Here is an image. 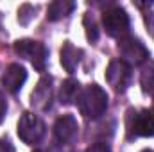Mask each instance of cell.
<instances>
[{"instance_id": "1", "label": "cell", "mask_w": 154, "mask_h": 152, "mask_svg": "<svg viewBox=\"0 0 154 152\" xmlns=\"http://www.w3.org/2000/svg\"><path fill=\"white\" fill-rule=\"evenodd\" d=\"M77 106H79V111L82 116L99 118L108 109V95L100 86L90 84L84 90H81V93L77 97Z\"/></svg>"}, {"instance_id": "2", "label": "cell", "mask_w": 154, "mask_h": 152, "mask_svg": "<svg viewBox=\"0 0 154 152\" xmlns=\"http://www.w3.org/2000/svg\"><path fill=\"white\" fill-rule=\"evenodd\" d=\"M127 136L129 138H152L154 136V108L140 109V111H129L127 114Z\"/></svg>"}, {"instance_id": "3", "label": "cell", "mask_w": 154, "mask_h": 152, "mask_svg": "<svg viewBox=\"0 0 154 152\" xmlns=\"http://www.w3.org/2000/svg\"><path fill=\"white\" fill-rule=\"evenodd\" d=\"M45 122L34 113H23L18 120V136L27 145H38L45 136Z\"/></svg>"}, {"instance_id": "4", "label": "cell", "mask_w": 154, "mask_h": 152, "mask_svg": "<svg viewBox=\"0 0 154 152\" xmlns=\"http://www.w3.org/2000/svg\"><path fill=\"white\" fill-rule=\"evenodd\" d=\"M14 52L25 59H29L32 63V66L38 72H45V65H47V57H48V50L41 41L34 39H20L14 43Z\"/></svg>"}, {"instance_id": "5", "label": "cell", "mask_w": 154, "mask_h": 152, "mask_svg": "<svg viewBox=\"0 0 154 152\" xmlns=\"http://www.w3.org/2000/svg\"><path fill=\"white\" fill-rule=\"evenodd\" d=\"M102 25H104L108 36L122 39V38H125V34L129 31V16H127V13L122 7L113 5V7L104 11Z\"/></svg>"}, {"instance_id": "6", "label": "cell", "mask_w": 154, "mask_h": 152, "mask_svg": "<svg viewBox=\"0 0 154 152\" xmlns=\"http://www.w3.org/2000/svg\"><path fill=\"white\" fill-rule=\"evenodd\" d=\"M106 81L116 93H124L131 84V66L122 59L111 61L106 70Z\"/></svg>"}, {"instance_id": "7", "label": "cell", "mask_w": 154, "mask_h": 152, "mask_svg": "<svg viewBox=\"0 0 154 152\" xmlns=\"http://www.w3.org/2000/svg\"><path fill=\"white\" fill-rule=\"evenodd\" d=\"M118 50L122 54V61H125L129 66L131 65H142L149 57V50L134 38H122L118 43Z\"/></svg>"}, {"instance_id": "8", "label": "cell", "mask_w": 154, "mask_h": 152, "mask_svg": "<svg viewBox=\"0 0 154 152\" xmlns=\"http://www.w3.org/2000/svg\"><path fill=\"white\" fill-rule=\"evenodd\" d=\"M79 125L72 114H63L54 123V136L59 143H72L77 138Z\"/></svg>"}, {"instance_id": "9", "label": "cell", "mask_w": 154, "mask_h": 152, "mask_svg": "<svg viewBox=\"0 0 154 152\" xmlns=\"http://www.w3.org/2000/svg\"><path fill=\"white\" fill-rule=\"evenodd\" d=\"M25 79H27L25 68L20 66V65H16V63H13V65H9V66L5 68V72H4V75H2V84H4V88H5L9 93H16V91H20V88L23 86Z\"/></svg>"}, {"instance_id": "10", "label": "cell", "mask_w": 154, "mask_h": 152, "mask_svg": "<svg viewBox=\"0 0 154 152\" xmlns=\"http://www.w3.org/2000/svg\"><path fill=\"white\" fill-rule=\"evenodd\" d=\"M52 77H41L38 86L34 88L32 95H31V102L32 106H36L41 111H47L50 108V100H52Z\"/></svg>"}, {"instance_id": "11", "label": "cell", "mask_w": 154, "mask_h": 152, "mask_svg": "<svg viewBox=\"0 0 154 152\" xmlns=\"http://www.w3.org/2000/svg\"><path fill=\"white\" fill-rule=\"evenodd\" d=\"M81 56H82V50L81 48H75L72 45V41H65L63 48H61V65L65 66L66 72L74 74L81 61Z\"/></svg>"}, {"instance_id": "12", "label": "cell", "mask_w": 154, "mask_h": 152, "mask_svg": "<svg viewBox=\"0 0 154 152\" xmlns=\"http://www.w3.org/2000/svg\"><path fill=\"white\" fill-rule=\"evenodd\" d=\"M74 9H75V4H74V2L57 0V2H52V4L47 7V18L52 20V22H56V20H61V18L68 16Z\"/></svg>"}, {"instance_id": "13", "label": "cell", "mask_w": 154, "mask_h": 152, "mask_svg": "<svg viewBox=\"0 0 154 152\" xmlns=\"http://www.w3.org/2000/svg\"><path fill=\"white\" fill-rule=\"evenodd\" d=\"M79 93H81L79 82H77L75 79H66V81L63 82V86H61V91H59V100H61V104L70 106V104H74V100H77Z\"/></svg>"}, {"instance_id": "14", "label": "cell", "mask_w": 154, "mask_h": 152, "mask_svg": "<svg viewBox=\"0 0 154 152\" xmlns=\"http://www.w3.org/2000/svg\"><path fill=\"white\" fill-rule=\"evenodd\" d=\"M142 88L149 97L154 99V68H149L142 74Z\"/></svg>"}, {"instance_id": "15", "label": "cell", "mask_w": 154, "mask_h": 152, "mask_svg": "<svg viewBox=\"0 0 154 152\" xmlns=\"http://www.w3.org/2000/svg\"><path fill=\"white\" fill-rule=\"evenodd\" d=\"M86 152H111V149L106 141H97V143H91L86 149Z\"/></svg>"}, {"instance_id": "16", "label": "cell", "mask_w": 154, "mask_h": 152, "mask_svg": "<svg viewBox=\"0 0 154 152\" xmlns=\"http://www.w3.org/2000/svg\"><path fill=\"white\" fill-rule=\"evenodd\" d=\"M145 25H147V31H149L151 38L154 39V13H149L145 16Z\"/></svg>"}, {"instance_id": "17", "label": "cell", "mask_w": 154, "mask_h": 152, "mask_svg": "<svg viewBox=\"0 0 154 152\" xmlns=\"http://www.w3.org/2000/svg\"><path fill=\"white\" fill-rule=\"evenodd\" d=\"M5 109H7V106H5V100H4V97H2V93H0V122L4 120Z\"/></svg>"}, {"instance_id": "18", "label": "cell", "mask_w": 154, "mask_h": 152, "mask_svg": "<svg viewBox=\"0 0 154 152\" xmlns=\"http://www.w3.org/2000/svg\"><path fill=\"white\" fill-rule=\"evenodd\" d=\"M0 152H14V150L9 145V141H0Z\"/></svg>"}, {"instance_id": "19", "label": "cell", "mask_w": 154, "mask_h": 152, "mask_svg": "<svg viewBox=\"0 0 154 152\" xmlns=\"http://www.w3.org/2000/svg\"><path fill=\"white\" fill-rule=\"evenodd\" d=\"M142 152H154V150H151V149H145V150H142Z\"/></svg>"}]
</instances>
